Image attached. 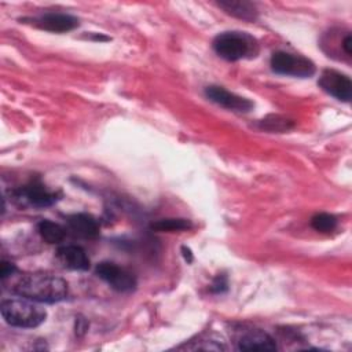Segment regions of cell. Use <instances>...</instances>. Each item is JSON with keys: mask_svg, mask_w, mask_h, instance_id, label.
<instances>
[{"mask_svg": "<svg viewBox=\"0 0 352 352\" xmlns=\"http://www.w3.org/2000/svg\"><path fill=\"white\" fill-rule=\"evenodd\" d=\"M67 282L45 272H33L22 276L14 286V293L36 302L54 304L66 298Z\"/></svg>", "mask_w": 352, "mask_h": 352, "instance_id": "obj_1", "label": "cell"}, {"mask_svg": "<svg viewBox=\"0 0 352 352\" xmlns=\"http://www.w3.org/2000/svg\"><path fill=\"white\" fill-rule=\"evenodd\" d=\"M0 312L10 326L19 329L37 327L47 316L45 309L38 302L21 296L18 298L4 300L1 302Z\"/></svg>", "mask_w": 352, "mask_h": 352, "instance_id": "obj_2", "label": "cell"}, {"mask_svg": "<svg viewBox=\"0 0 352 352\" xmlns=\"http://www.w3.org/2000/svg\"><path fill=\"white\" fill-rule=\"evenodd\" d=\"M212 45L220 58L230 62L254 58L260 50L258 41L245 32H223L213 38Z\"/></svg>", "mask_w": 352, "mask_h": 352, "instance_id": "obj_3", "label": "cell"}, {"mask_svg": "<svg viewBox=\"0 0 352 352\" xmlns=\"http://www.w3.org/2000/svg\"><path fill=\"white\" fill-rule=\"evenodd\" d=\"M271 69L283 76H293V77H311L315 73V65L311 59L298 55L290 54L286 51H276L272 54L270 60Z\"/></svg>", "mask_w": 352, "mask_h": 352, "instance_id": "obj_4", "label": "cell"}, {"mask_svg": "<svg viewBox=\"0 0 352 352\" xmlns=\"http://www.w3.org/2000/svg\"><path fill=\"white\" fill-rule=\"evenodd\" d=\"M95 272L102 280H104L111 289L117 292L129 293L136 287L135 275L126 268L117 265L116 263L102 261L96 265Z\"/></svg>", "mask_w": 352, "mask_h": 352, "instance_id": "obj_5", "label": "cell"}, {"mask_svg": "<svg viewBox=\"0 0 352 352\" xmlns=\"http://www.w3.org/2000/svg\"><path fill=\"white\" fill-rule=\"evenodd\" d=\"M19 201H23L34 208H47L54 205L59 199V192L50 190L40 180H30L15 192Z\"/></svg>", "mask_w": 352, "mask_h": 352, "instance_id": "obj_6", "label": "cell"}, {"mask_svg": "<svg viewBox=\"0 0 352 352\" xmlns=\"http://www.w3.org/2000/svg\"><path fill=\"white\" fill-rule=\"evenodd\" d=\"M319 87L338 100L349 102L352 98L351 78L334 69H324L318 80Z\"/></svg>", "mask_w": 352, "mask_h": 352, "instance_id": "obj_7", "label": "cell"}, {"mask_svg": "<svg viewBox=\"0 0 352 352\" xmlns=\"http://www.w3.org/2000/svg\"><path fill=\"white\" fill-rule=\"evenodd\" d=\"M205 95L209 100L213 103L226 107L232 111H239V113H248L253 109V102L249 100L248 98L239 96L234 92L227 91L223 87L219 85H209L205 88Z\"/></svg>", "mask_w": 352, "mask_h": 352, "instance_id": "obj_8", "label": "cell"}, {"mask_svg": "<svg viewBox=\"0 0 352 352\" xmlns=\"http://www.w3.org/2000/svg\"><path fill=\"white\" fill-rule=\"evenodd\" d=\"M32 22L37 28L52 33L70 32L78 26V19L65 12H45L37 18H33Z\"/></svg>", "mask_w": 352, "mask_h": 352, "instance_id": "obj_9", "label": "cell"}, {"mask_svg": "<svg viewBox=\"0 0 352 352\" xmlns=\"http://www.w3.org/2000/svg\"><path fill=\"white\" fill-rule=\"evenodd\" d=\"M56 257L65 268L74 271H87L89 270L91 261L85 250L77 245H63L56 250Z\"/></svg>", "mask_w": 352, "mask_h": 352, "instance_id": "obj_10", "label": "cell"}, {"mask_svg": "<svg viewBox=\"0 0 352 352\" xmlns=\"http://www.w3.org/2000/svg\"><path fill=\"white\" fill-rule=\"evenodd\" d=\"M276 348L275 340L258 329L243 333L238 340V349L241 351H275Z\"/></svg>", "mask_w": 352, "mask_h": 352, "instance_id": "obj_11", "label": "cell"}, {"mask_svg": "<svg viewBox=\"0 0 352 352\" xmlns=\"http://www.w3.org/2000/svg\"><path fill=\"white\" fill-rule=\"evenodd\" d=\"M66 223H67L69 230L81 238L94 239L100 232L98 221L91 214H87V213L70 214V216H67Z\"/></svg>", "mask_w": 352, "mask_h": 352, "instance_id": "obj_12", "label": "cell"}, {"mask_svg": "<svg viewBox=\"0 0 352 352\" xmlns=\"http://www.w3.org/2000/svg\"><path fill=\"white\" fill-rule=\"evenodd\" d=\"M219 7H221L227 14L243 21L252 22L257 18L256 6L246 0H224L219 1Z\"/></svg>", "mask_w": 352, "mask_h": 352, "instance_id": "obj_13", "label": "cell"}, {"mask_svg": "<svg viewBox=\"0 0 352 352\" xmlns=\"http://www.w3.org/2000/svg\"><path fill=\"white\" fill-rule=\"evenodd\" d=\"M37 231L41 238L48 243H59L66 235V230L60 224L50 220H41L37 224Z\"/></svg>", "mask_w": 352, "mask_h": 352, "instance_id": "obj_14", "label": "cell"}, {"mask_svg": "<svg viewBox=\"0 0 352 352\" xmlns=\"http://www.w3.org/2000/svg\"><path fill=\"white\" fill-rule=\"evenodd\" d=\"M151 230L161 231V232H173V231H186L192 227L191 221L187 219H179V217H169V219H160L154 223H151Z\"/></svg>", "mask_w": 352, "mask_h": 352, "instance_id": "obj_15", "label": "cell"}, {"mask_svg": "<svg viewBox=\"0 0 352 352\" xmlns=\"http://www.w3.org/2000/svg\"><path fill=\"white\" fill-rule=\"evenodd\" d=\"M337 217L330 213H316L311 219V227L319 232H330L337 227Z\"/></svg>", "mask_w": 352, "mask_h": 352, "instance_id": "obj_16", "label": "cell"}, {"mask_svg": "<svg viewBox=\"0 0 352 352\" xmlns=\"http://www.w3.org/2000/svg\"><path fill=\"white\" fill-rule=\"evenodd\" d=\"M260 126L267 129V131H272V132L279 131V132H282V131L290 129L293 126V122L290 120H286V118L280 117V116H268V117H265L264 120L260 121Z\"/></svg>", "mask_w": 352, "mask_h": 352, "instance_id": "obj_17", "label": "cell"}, {"mask_svg": "<svg viewBox=\"0 0 352 352\" xmlns=\"http://www.w3.org/2000/svg\"><path fill=\"white\" fill-rule=\"evenodd\" d=\"M227 289H228L227 278L223 276V275H219V276L213 280L212 287H210V290H212L213 293H223V292H226Z\"/></svg>", "mask_w": 352, "mask_h": 352, "instance_id": "obj_18", "label": "cell"}, {"mask_svg": "<svg viewBox=\"0 0 352 352\" xmlns=\"http://www.w3.org/2000/svg\"><path fill=\"white\" fill-rule=\"evenodd\" d=\"M16 271L15 264L8 263V261H1V279L4 280L7 276L12 275Z\"/></svg>", "mask_w": 352, "mask_h": 352, "instance_id": "obj_19", "label": "cell"}, {"mask_svg": "<svg viewBox=\"0 0 352 352\" xmlns=\"http://www.w3.org/2000/svg\"><path fill=\"white\" fill-rule=\"evenodd\" d=\"M182 252H183V257H184V260H186L187 263H191V261H192V253H191L190 248L183 246V248H182Z\"/></svg>", "mask_w": 352, "mask_h": 352, "instance_id": "obj_20", "label": "cell"}]
</instances>
